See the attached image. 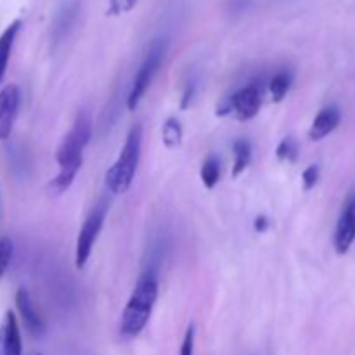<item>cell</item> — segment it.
Returning a JSON list of instances; mask_svg holds the SVG:
<instances>
[{
	"label": "cell",
	"instance_id": "obj_1",
	"mask_svg": "<svg viewBox=\"0 0 355 355\" xmlns=\"http://www.w3.org/2000/svg\"><path fill=\"white\" fill-rule=\"evenodd\" d=\"M92 137V120L87 111H80L76 114L73 127L68 134L62 137L59 144L55 159L59 165V173L49 184V191L52 194H62L69 189V186L75 180L76 173L82 168L83 151Z\"/></svg>",
	"mask_w": 355,
	"mask_h": 355
},
{
	"label": "cell",
	"instance_id": "obj_2",
	"mask_svg": "<svg viewBox=\"0 0 355 355\" xmlns=\"http://www.w3.org/2000/svg\"><path fill=\"white\" fill-rule=\"evenodd\" d=\"M158 298V277L155 270H148L139 277L130 298L123 309L120 322L121 335L135 338L149 322V318Z\"/></svg>",
	"mask_w": 355,
	"mask_h": 355
},
{
	"label": "cell",
	"instance_id": "obj_3",
	"mask_svg": "<svg viewBox=\"0 0 355 355\" xmlns=\"http://www.w3.org/2000/svg\"><path fill=\"white\" fill-rule=\"evenodd\" d=\"M141 148L142 127L141 125H134L130 128V132H128L127 141H125L116 162L106 172V187L113 194L127 193L128 187L134 182L139 159H141Z\"/></svg>",
	"mask_w": 355,
	"mask_h": 355
},
{
	"label": "cell",
	"instance_id": "obj_4",
	"mask_svg": "<svg viewBox=\"0 0 355 355\" xmlns=\"http://www.w3.org/2000/svg\"><path fill=\"white\" fill-rule=\"evenodd\" d=\"M165 52H166V42L163 40V38H156V40L149 45L148 54H146L144 61L141 62V66H139L137 75H135L134 83H132V89L127 97V107L130 111H134L135 107L139 106V103L142 101L144 94L148 92L153 78H155L159 66H162L163 58H165Z\"/></svg>",
	"mask_w": 355,
	"mask_h": 355
},
{
	"label": "cell",
	"instance_id": "obj_5",
	"mask_svg": "<svg viewBox=\"0 0 355 355\" xmlns=\"http://www.w3.org/2000/svg\"><path fill=\"white\" fill-rule=\"evenodd\" d=\"M260 106H262V87L253 82L239 89L232 96L225 97L217 106V116L234 114L238 120L248 121L259 114Z\"/></svg>",
	"mask_w": 355,
	"mask_h": 355
},
{
	"label": "cell",
	"instance_id": "obj_6",
	"mask_svg": "<svg viewBox=\"0 0 355 355\" xmlns=\"http://www.w3.org/2000/svg\"><path fill=\"white\" fill-rule=\"evenodd\" d=\"M107 207L106 203H99L97 207L92 208L87 218L83 220L82 229L78 232V238H76V246H75V263L76 269H83L87 263V260L90 259V253H92L94 245L97 241V236H99L101 229H103L104 218H106Z\"/></svg>",
	"mask_w": 355,
	"mask_h": 355
},
{
	"label": "cell",
	"instance_id": "obj_7",
	"mask_svg": "<svg viewBox=\"0 0 355 355\" xmlns=\"http://www.w3.org/2000/svg\"><path fill=\"white\" fill-rule=\"evenodd\" d=\"M355 241V189L350 191L343 203L338 224L335 229L333 245L338 255H345Z\"/></svg>",
	"mask_w": 355,
	"mask_h": 355
},
{
	"label": "cell",
	"instance_id": "obj_8",
	"mask_svg": "<svg viewBox=\"0 0 355 355\" xmlns=\"http://www.w3.org/2000/svg\"><path fill=\"white\" fill-rule=\"evenodd\" d=\"M21 94L17 85L9 83L0 90V141L9 139L19 111Z\"/></svg>",
	"mask_w": 355,
	"mask_h": 355
},
{
	"label": "cell",
	"instance_id": "obj_9",
	"mask_svg": "<svg viewBox=\"0 0 355 355\" xmlns=\"http://www.w3.org/2000/svg\"><path fill=\"white\" fill-rule=\"evenodd\" d=\"M0 355H23L19 324L10 311L6 312L0 322Z\"/></svg>",
	"mask_w": 355,
	"mask_h": 355
},
{
	"label": "cell",
	"instance_id": "obj_10",
	"mask_svg": "<svg viewBox=\"0 0 355 355\" xmlns=\"http://www.w3.org/2000/svg\"><path fill=\"white\" fill-rule=\"evenodd\" d=\"M16 305L19 311L21 319H23L24 328L30 331V335L42 336L44 335V321H42L40 314H38L37 307H35L33 300H31L30 293L24 288H19L16 293Z\"/></svg>",
	"mask_w": 355,
	"mask_h": 355
},
{
	"label": "cell",
	"instance_id": "obj_11",
	"mask_svg": "<svg viewBox=\"0 0 355 355\" xmlns=\"http://www.w3.org/2000/svg\"><path fill=\"white\" fill-rule=\"evenodd\" d=\"M80 9H82V0H64V3L59 7L54 23H52V38H54V42H61L71 31Z\"/></svg>",
	"mask_w": 355,
	"mask_h": 355
},
{
	"label": "cell",
	"instance_id": "obj_12",
	"mask_svg": "<svg viewBox=\"0 0 355 355\" xmlns=\"http://www.w3.org/2000/svg\"><path fill=\"white\" fill-rule=\"evenodd\" d=\"M340 120H342V113L336 106H328L322 107L318 113V116L312 121V127L309 130V137L312 141H322L326 135L331 134L336 127L340 125Z\"/></svg>",
	"mask_w": 355,
	"mask_h": 355
},
{
	"label": "cell",
	"instance_id": "obj_13",
	"mask_svg": "<svg viewBox=\"0 0 355 355\" xmlns=\"http://www.w3.org/2000/svg\"><path fill=\"white\" fill-rule=\"evenodd\" d=\"M21 19H14L6 30L2 31L0 35V85L3 82V76H6L7 66H9V59H10V52H12L14 42H16L17 33L21 30Z\"/></svg>",
	"mask_w": 355,
	"mask_h": 355
},
{
	"label": "cell",
	"instance_id": "obj_14",
	"mask_svg": "<svg viewBox=\"0 0 355 355\" xmlns=\"http://www.w3.org/2000/svg\"><path fill=\"white\" fill-rule=\"evenodd\" d=\"M234 153V166H232V177H239L248 165L252 163V144L246 139H238L232 146Z\"/></svg>",
	"mask_w": 355,
	"mask_h": 355
},
{
	"label": "cell",
	"instance_id": "obj_15",
	"mask_svg": "<svg viewBox=\"0 0 355 355\" xmlns=\"http://www.w3.org/2000/svg\"><path fill=\"white\" fill-rule=\"evenodd\" d=\"M291 83H293V75H291L290 71H286V69H281V71H277L276 75L269 80L270 99H272L274 103H281V101L286 97Z\"/></svg>",
	"mask_w": 355,
	"mask_h": 355
},
{
	"label": "cell",
	"instance_id": "obj_16",
	"mask_svg": "<svg viewBox=\"0 0 355 355\" xmlns=\"http://www.w3.org/2000/svg\"><path fill=\"white\" fill-rule=\"evenodd\" d=\"M200 177H201V182L205 184V187L214 189V187L218 184V180H220V162H218V158H215V156H208V158L203 162V165H201Z\"/></svg>",
	"mask_w": 355,
	"mask_h": 355
},
{
	"label": "cell",
	"instance_id": "obj_17",
	"mask_svg": "<svg viewBox=\"0 0 355 355\" xmlns=\"http://www.w3.org/2000/svg\"><path fill=\"white\" fill-rule=\"evenodd\" d=\"M163 142L166 148H177L182 142V127H180L179 120L175 118H168L163 125Z\"/></svg>",
	"mask_w": 355,
	"mask_h": 355
},
{
	"label": "cell",
	"instance_id": "obj_18",
	"mask_svg": "<svg viewBox=\"0 0 355 355\" xmlns=\"http://www.w3.org/2000/svg\"><path fill=\"white\" fill-rule=\"evenodd\" d=\"M276 156L281 162L293 163L298 158V144L293 137H284L276 149Z\"/></svg>",
	"mask_w": 355,
	"mask_h": 355
},
{
	"label": "cell",
	"instance_id": "obj_19",
	"mask_svg": "<svg viewBox=\"0 0 355 355\" xmlns=\"http://www.w3.org/2000/svg\"><path fill=\"white\" fill-rule=\"evenodd\" d=\"M14 245L9 238H0V279L6 274L10 260H12Z\"/></svg>",
	"mask_w": 355,
	"mask_h": 355
},
{
	"label": "cell",
	"instance_id": "obj_20",
	"mask_svg": "<svg viewBox=\"0 0 355 355\" xmlns=\"http://www.w3.org/2000/svg\"><path fill=\"white\" fill-rule=\"evenodd\" d=\"M302 180H304V189L311 191L312 187H315L319 180V166L318 165H311L304 170L302 173Z\"/></svg>",
	"mask_w": 355,
	"mask_h": 355
},
{
	"label": "cell",
	"instance_id": "obj_21",
	"mask_svg": "<svg viewBox=\"0 0 355 355\" xmlns=\"http://www.w3.org/2000/svg\"><path fill=\"white\" fill-rule=\"evenodd\" d=\"M137 3V0H110V14L111 16H118L132 10Z\"/></svg>",
	"mask_w": 355,
	"mask_h": 355
},
{
	"label": "cell",
	"instance_id": "obj_22",
	"mask_svg": "<svg viewBox=\"0 0 355 355\" xmlns=\"http://www.w3.org/2000/svg\"><path fill=\"white\" fill-rule=\"evenodd\" d=\"M180 355H194V326L187 328L182 347H180Z\"/></svg>",
	"mask_w": 355,
	"mask_h": 355
},
{
	"label": "cell",
	"instance_id": "obj_23",
	"mask_svg": "<svg viewBox=\"0 0 355 355\" xmlns=\"http://www.w3.org/2000/svg\"><path fill=\"white\" fill-rule=\"evenodd\" d=\"M194 90H196V85H194V83H189V85L186 87L182 96V103H180V107H182V110H186V107L191 104V101H193L194 97Z\"/></svg>",
	"mask_w": 355,
	"mask_h": 355
},
{
	"label": "cell",
	"instance_id": "obj_24",
	"mask_svg": "<svg viewBox=\"0 0 355 355\" xmlns=\"http://www.w3.org/2000/svg\"><path fill=\"white\" fill-rule=\"evenodd\" d=\"M270 225V220L267 217H263V215H260V217L255 218V231L257 232H266L267 229H269Z\"/></svg>",
	"mask_w": 355,
	"mask_h": 355
},
{
	"label": "cell",
	"instance_id": "obj_25",
	"mask_svg": "<svg viewBox=\"0 0 355 355\" xmlns=\"http://www.w3.org/2000/svg\"><path fill=\"white\" fill-rule=\"evenodd\" d=\"M30 355H42V354H38V352H31Z\"/></svg>",
	"mask_w": 355,
	"mask_h": 355
}]
</instances>
